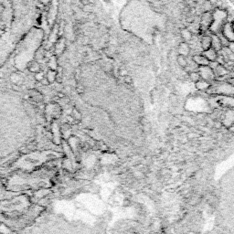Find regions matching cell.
Masks as SVG:
<instances>
[{
	"mask_svg": "<svg viewBox=\"0 0 234 234\" xmlns=\"http://www.w3.org/2000/svg\"><path fill=\"white\" fill-rule=\"evenodd\" d=\"M193 61L199 65L200 67H205V66H209V61L202 55V54H199V55H194L193 57Z\"/></svg>",
	"mask_w": 234,
	"mask_h": 234,
	"instance_id": "7",
	"label": "cell"
},
{
	"mask_svg": "<svg viewBox=\"0 0 234 234\" xmlns=\"http://www.w3.org/2000/svg\"><path fill=\"white\" fill-rule=\"evenodd\" d=\"M176 61H177L178 65L180 66V67H182V68H186V67L188 66V61H187V59H186V57L181 56V55H178V56H177Z\"/></svg>",
	"mask_w": 234,
	"mask_h": 234,
	"instance_id": "13",
	"label": "cell"
},
{
	"mask_svg": "<svg viewBox=\"0 0 234 234\" xmlns=\"http://www.w3.org/2000/svg\"><path fill=\"white\" fill-rule=\"evenodd\" d=\"M214 71V73H215V75H216V73H217L219 76H222V75H225V74H227V70L222 66V65H221V64H219L217 67H216V69L213 70Z\"/></svg>",
	"mask_w": 234,
	"mask_h": 234,
	"instance_id": "12",
	"label": "cell"
},
{
	"mask_svg": "<svg viewBox=\"0 0 234 234\" xmlns=\"http://www.w3.org/2000/svg\"><path fill=\"white\" fill-rule=\"evenodd\" d=\"M34 129L24 101L14 93L0 91V152L28 140Z\"/></svg>",
	"mask_w": 234,
	"mask_h": 234,
	"instance_id": "1",
	"label": "cell"
},
{
	"mask_svg": "<svg viewBox=\"0 0 234 234\" xmlns=\"http://www.w3.org/2000/svg\"><path fill=\"white\" fill-rule=\"evenodd\" d=\"M200 45H201L203 51L210 49L211 48V37L210 36H204V37H202Z\"/></svg>",
	"mask_w": 234,
	"mask_h": 234,
	"instance_id": "9",
	"label": "cell"
},
{
	"mask_svg": "<svg viewBox=\"0 0 234 234\" xmlns=\"http://www.w3.org/2000/svg\"><path fill=\"white\" fill-rule=\"evenodd\" d=\"M129 204H130V201L124 200V202H123V205H124V206H129Z\"/></svg>",
	"mask_w": 234,
	"mask_h": 234,
	"instance_id": "15",
	"label": "cell"
},
{
	"mask_svg": "<svg viewBox=\"0 0 234 234\" xmlns=\"http://www.w3.org/2000/svg\"><path fill=\"white\" fill-rule=\"evenodd\" d=\"M212 21H213V16L207 12L203 15L202 16V19H201V23H200V27L203 30H207L209 29L210 27H211V24H212Z\"/></svg>",
	"mask_w": 234,
	"mask_h": 234,
	"instance_id": "4",
	"label": "cell"
},
{
	"mask_svg": "<svg viewBox=\"0 0 234 234\" xmlns=\"http://www.w3.org/2000/svg\"><path fill=\"white\" fill-rule=\"evenodd\" d=\"M196 87L199 89V90H201V91H204V90H207L209 87V81H205V80H200L199 81L196 82Z\"/></svg>",
	"mask_w": 234,
	"mask_h": 234,
	"instance_id": "10",
	"label": "cell"
},
{
	"mask_svg": "<svg viewBox=\"0 0 234 234\" xmlns=\"http://www.w3.org/2000/svg\"><path fill=\"white\" fill-rule=\"evenodd\" d=\"M202 55L210 62V61H216V60H217L218 58V52L216 51L215 49H213L212 48L207 49V50H204Z\"/></svg>",
	"mask_w": 234,
	"mask_h": 234,
	"instance_id": "5",
	"label": "cell"
},
{
	"mask_svg": "<svg viewBox=\"0 0 234 234\" xmlns=\"http://www.w3.org/2000/svg\"><path fill=\"white\" fill-rule=\"evenodd\" d=\"M190 53V47L187 42H181L178 46V55L187 57Z\"/></svg>",
	"mask_w": 234,
	"mask_h": 234,
	"instance_id": "8",
	"label": "cell"
},
{
	"mask_svg": "<svg viewBox=\"0 0 234 234\" xmlns=\"http://www.w3.org/2000/svg\"><path fill=\"white\" fill-rule=\"evenodd\" d=\"M189 78H190L193 81H195V82H197V81H199L200 80H201V77H200V73H197V71H192V73H189Z\"/></svg>",
	"mask_w": 234,
	"mask_h": 234,
	"instance_id": "14",
	"label": "cell"
},
{
	"mask_svg": "<svg viewBox=\"0 0 234 234\" xmlns=\"http://www.w3.org/2000/svg\"><path fill=\"white\" fill-rule=\"evenodd\" d=\"M211 37V48L213 49H215L216 51H220L221 49H222V44H221V41L219 38L218 35H215L213 34L212 36H210Z\"/></svg>",
	"mask_w": 234,
	"mask_h": 234,
	"instance_id": "6",
	"label": "cell"
},
{
	"mask_svg": "<svg viewBox=\"0 0 234 234\" xmlns=\"http://www.w3.org/2000/svg\"><path fill=\"white\" fill-rule=\"evenodd\" d=\"M181 36H182L183 40H185L184 42L188 43V41H190L192 40V33L187 28H184V29L181 30Z\"/></svg>",
	"mask_w": 234,
	"mask_h": 234,
	"instance_id": "11",
	"label": "cell"
},
{
	"mask_svg": "<svg viewBox=\"0 0 234 234\" xmlns=\"http://www.w3.org/2000/svg\"><path fill=\"white\" fill-rule=\"evenodd\" d=\"M122 15L136 17V19L122 17L123 28L145 40H147V36H148V39L152 40V34L156 27V19L159 15L155 13L147 3L143 0H132L125 7Z\"/></svg>",
	"mask_w": 234,
	"mask_h": 234,
	"instance_id": "2",
	"label": "cell"
},
{
	"mask_svg": "<svg viewBox=\"0 0 234 234\" xmlns=\"http://www.w3.org/2000/svg\"><path fill=\"white\" fill-rule=\"evenodd\" d=\"M199 73L201 77L202 80H205L207 81H211L215 78V73L212 69H210L209 66H205V67H200V70Z\"/></svg>",
	"mask_w": 234,
	"mask_h": 234,
	"instance_id": "3",
	"label": "cell"
}]
</instances>
